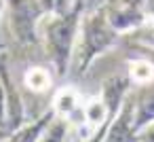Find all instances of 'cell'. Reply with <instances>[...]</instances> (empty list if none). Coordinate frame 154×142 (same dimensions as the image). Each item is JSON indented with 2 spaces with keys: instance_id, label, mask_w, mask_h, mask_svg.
I'll use <instances>...</instances> for the list:
<instances>
[{
  "instance_id": "1",
  "label": "cell",
  "mask_w": 154,
  "mask_h": 142,
  "mask_svg": "<svg viewBox=\"0 0 154 142\" xmlns=\"http://www.w3.org/2000/svg\"><path fill=\"white\" fill-rule=\"evenodd\" d=\"M89 0H74V5L63 13L47 15L42 21V47L51 60L57 79H63L72 68V57L80 32L82 17Z\"/></svg>"
},
{
  "instance_id": "2",
  "label": "cell",
  "mask_w": 154,
  "mask_h": 142,
  "mask_svg": "<svg viewBox=\"0 0 154 142\" xmlns=\"http://www.w3.org/2000/svg\"><path fill=\"white\" fill-rule=\"evenodd\" d=\"M120 43H122V36L108 21L106 2H101L93 11H87L82 17V24H80L78 40H76V49H74V57H72L74 74L85 76L97 57L120 47Z\"/></svg>"
},
{
  "instance_id": "3",
  "label": "cell",
  "mask_w": 154,
  "mask_h": 142,
  "mask_svg": "<svg viewBox=\"0 0 154 142\" xmlns=\"http://www.w3.org/2000/svg\"><path fill=\"white\" fill-rule=\"evenodd\" d=\"M9 11V26L15 43L23 51L40 49V34L38 26L45 21L47 11L40 0H7Z\"/></svg>"
},
{
  "instance_id": "4",
  "label": "cell",
  "mask_w": 154,
  "mask_h": 142,
  "mask_svg": "<svg viewBox=\"0 0 154 142\" xmlns=\"http://www.w3.org/2000/svg\"><path fill=\"white\" fill-rule=\"evenodd\" d=\"M106 11H108V21L110 26L125 38L146 26L152 17L146 11V7L131 5L129 0H106Z\"/></svg>"
},
{
  "instance_id": "5",
  "label": "cell",
  "mask_w": 154,
  "mask_h": 142,
  "mask_svg": "<svg viewBox=\"0 0 154 142\" xmlns=\"http://www.w3.org/2000/svg\"><path fill=\"white\" fill-rule=\"evenodd\" d=\"M0 85H2L5 95H7V131L11 134L19 129L21 125H26L28 119H26V102L11 74L9 62L7 57H2V53H0Z\"/></svg>"
},
{
  "instance_id": "6",
  "label": "cell",
  "mask_w": 154,
  "mask_h": 142,
  "mask_svg": "<svg viewBox=\"0 0 154 142\" xmlns=\"http://www.w3.org/2000/svg\"><path fill=\"white\" fill-rule=\"evenodd\" d=\"M82 106H85V102L80 98V91L72 85L57 89L53 100H51V108L55 110L57 119L66 121L70 127L82 125Z\"/></svg>"
},
{
  "instance_id": "7",
  "label": "cell",
  "mask_w": 154,
  "mask_h": 142,
  "mask_svg": "<svg viewBox=\"0 0 154 142\" xmlns=\"http://www.w3.org/2000/svg\"><path fill=\"white\" fill-rule=\"evenodd\" d=\"M137 129H135V108H133V93L127 95L116 117L110 121L103 142H137Z\"/></svg>"
},
{
  "instance_id": "8",
  "label": "cell",
  "mask_w": 154,
  "mask_h": 142,
  "mask_svg": "<svg viewBox=\"0 0 154 142\" xmlns=\"http://www.w3.org/2000/svg\"><path fill=\"white\" fill-rule=\"evenodd\" d=\"M57 121L55 110L49 106L47 110H42L34 121H28L26 125H21L19 129L11 131L2 142H42L45 134L49 131V127Z\"/></svg>"
},
{
  "instance_id": "9",
  "label": "cell",
  "mask_w": 154,
  "mask_h": 142,
  "mask_svg": "<svg viewBox=\"0 0 154 142\" xmlns=\"http://www.w3.org/2000/svg\"><path fill=\"white\" fill-rule=\"evenodd\" d=\"M133 93V108H135V129L137 134L154 123V81L148 85L135 87Z\"/></svg>"
},
{
  "instance_id": "10",
  "label": "cell",
  "mask_w": 154,
  "mask_h": 142,
  "mask_svg": "<svg viewBox=\"0 0 154 142\" xmlns=\"http://www.w3.org/2000/svg\"><path fill=\"white\" fill-rule=\"evenodd\" d=\"M55 79H57L55 72H51L45 66H30L23 72V85L32 93H47L53 87V81Z\"/></svg>"
},
{
  "instance_id": "11",
  "label": "cell",
  "mask_w": 154,
  "mask_h": 142,
  "mask_svg": "<svg viewBox=\"0 0 154 142\" xmlns=\"http://www.w3.org/2000/svg\"><path fill=\"white\" fill-rule=\"evenodd\" d=\"M127 76L131 79L133 87H139V85H148L154 81V68L143 62V60H129V66H127Z\"/></svg>"
},
{
  "instance_id": "12",
  "label": "cell",
  "mask_w": 154,
  "mask_h": 142,
  "mask_svg": "<svg viewBox=\"0 0 154 142\" xmlns=\"http://www.w3.org/2000/svg\"><path fill=\"white\" fill-rule=\"evenodd\" d=\"M125 38L135 40V43H143V45H148V47H154V17H152L146 26H141L139 30H135L133 34H129V36H125Z\"/></svg>"
},
{
  "instance_id": "13",
  "label": "cell",
  "mask_w": 154,
  "mask_h": 142,
  "mask_svg": "<svg viewBox=\"0 0 154 142\" xmlns=\"http://www.w3.org/2000/svg\"><path fill=\"white\" fill-rule=\"evenodd\" d=\"M0 129L7 131V95H5L2 85H0Z\"/></svg>"
},
{
  "instance_id": "14",
  "label": "cell",
  "mask_w": 154,
  "mask_h": 142,
  "mask_svg": "<svg viewBox=\"0 0 154 142\" xmlns=\"http://www.w3.org/2000/svg\"><path fill=\"white\" fill-rule=\"evenodd\" d=\"M137 142H154V123H152V125H148L146 129H141V131H139Z\"/></svg>"
},
{
  "instance_id": "15",
  "label": "cell",
  "mask_w": 154,
  "mask_h": 142,
  "mask_svg": "<svg viewBox=\"0 0 154 142\" xmlns=\"http://www.w3.org/2000/svg\"><path fill=\"white\" fill-rule=\"evenodd\" d=\"M106 129H108V125L106 127H101V129H97L91 138H87V140H80V142H103V136H106Z\"/></svg>"
},
{
  "instance_id": "16",
  "label": "cell",
  "mask_w": 154,
  "mask_h": 142,
  "mask_svg": "<svg viewBox=\"0 0 154 142\" xmlns=\"http://www.w3.org/2000/svg\"><path fill=\"white\" fill-rule=\"evenodd\" d=\"M7 11V0H0V19H2V13Z\"/></svg>"
},
{
  "instance_id": "17",
  "label": "cell",
  "mask_w": 154,
  "mask_h": 142,
  "mask_svg": "<svg viewBox=\"0 0 154 142\" xmlns=\"http://www.w3.org/2000/svg\"><path fill=\"white\" fill-rule=\"evenodd\" d=\"M131 5H137V7H146V0H129Z\"/></svg>"
},
{
  "instance_id": "18",
  "label": "cell",
  "mask_w": 154,
  "mask_h": 142,
  "mask_svg": "<svg viewBox=\"0 0 154 142\" xmlns=\"http://www.w3.org/2000/svg\"><path fill=\"white\" fill-rule=\"evenodd\" d=\"M7 51H9V45L0 40V53H7Z\"/></svg>"
},
{
  "instance_id": "19",
  "label": "cell",
  "mask_w": 154,
  "mask_h": 142,
  "mask_svg": "<svg viewBox=\"0 0 154 142\" xmlns=\"http://www.w3.org/2000/svg\"><path fill=\"white\" fill-rule=\"evenodd\" d=\"M7 136H9V134H7V131H2V129H0V142H2V140H5V138H7Z\"/></svg>"
}]
</instances>
